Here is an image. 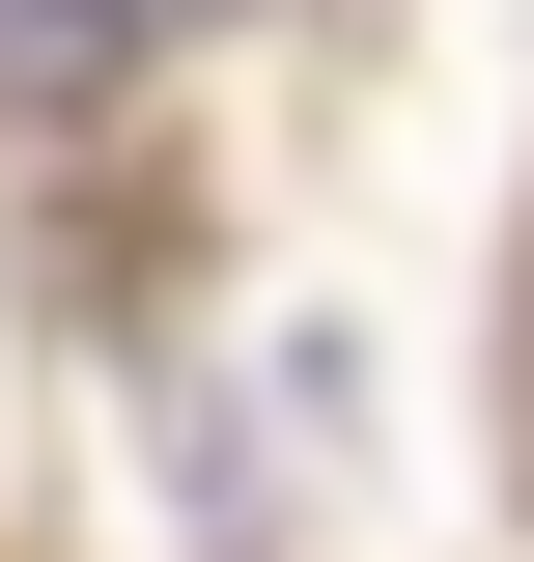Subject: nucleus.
<instances>
[{
	"instance_id": "f257e3e1",
	"label": "nucleus",
	"mask_w": 534,
	"mask_h": 562,
	"mask_svg": "<svg viewBox=\"0 0 534 562\" xmlns=\"http://www.w3.org/2000/svg\"><path fill=\"white\" fill-rule=\"evenodd\" d=\"M113 57H169V0H0V85H29V113H85Z\"/></svg>"
},
{
	"instance_id": "f03ea898",
	"label": "nucleus",
	"mask_w": 534,
	"mask_h": 562,
	"mask_svg": "<svg viewBox=\"0 0 534 562\" xmlns=\"http://www.w3.org/2000/svg\"><path fill=\"white\" fill-rule=\"evenodd\" d=\"M169 29H198V0H169Z\"/></svg>"
}]
</instances>
